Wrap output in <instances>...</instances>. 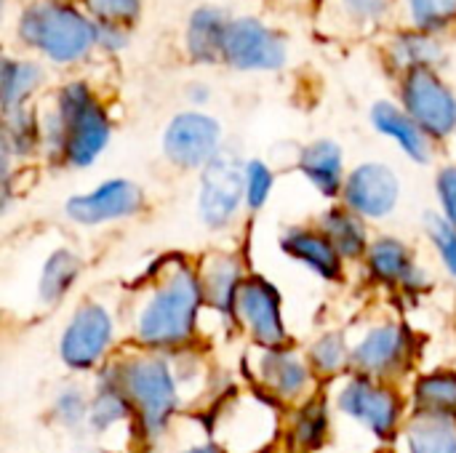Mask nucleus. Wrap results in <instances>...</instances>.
<instances>
[{"label": "nucleus", "mask_w": 456, "mask_h": 453, "mask_svg": "<svg viewBox=\"0 0 456 453\" xmlns=\"http://www.w3.org/2000/svg\"><path fill=\"white\" fill-rule=\"evenodd\" d=\"M313 366L321 371V374H337L345 360H347V347H345V336L331 331V334H323L315 344H313Z\"/></svg>", "instance_id": "obj_31"}, {"label": "nucleus", "mask_w": 456, "mask_h": 453, "mask_svg": "<svg viewBox=\"0 0 456 453\" xmlns=\"http://www.w3.org/2000/svg\"><path fill=\"white\" fill-rule=\"evenodd\" d=\"M265 350H281L286 342V326L281 315V294L265 278H246L235 296L232 312Z\"/></svg>", "instance_id": "obj_9"}, {"label": "nucleus", "mask_w": 456, "mask_h": 453, "mask_svg": "<svg viewBox=\"0 0 456 453\" xmlns=\"http://www.w3.org/2000/svg\"><path fill=\"white\" fill-rule=\"evenodd\" d=\"M436 187H438V200H441L444 219H449L456 227V166H446L438 174Z\"/></svg>", "instance_id": "obj_37"}, {"label": "nucleus", "mask_w": 456, "mask_h": 453, "mask_svg": "<svg viewBox=\"0 0 456 453\" xmlns=\"http://www.w3.org/2000/svg\"><path fill=\"white\" fill-rule=\"evenodd\" d=\"M222 128L211 115L182 112L163 133V152L179 168H206L222 150Z\"/></svg>", "instance_id": "obj_10"}, {"label": "nucleus", "mask_w": 456, "mask_h": 453, "mask_svg": "<svg viewBox=\"0 0 456 453\" xmlns=\"http://www.w3.org/2000/svg\"><path fill=\"white\" fill-rule=\"evenodd\" d=\"M339 3H342L345 13L358 19V21H374L390 5V0H339Z\"/></svg>", "instance_id": "obj_38"}, {"label": "nucleus", "mask_w": 456, "mask_h": 453, "mask_svg": "<svg viewBox=\"0 0 456 453\" xmlns=\"http://www.w3.org/2000/svg\"><path fill=\"white\" fill-rule=\"evenodd\" d=\"M19 35L51 61L72 64L83 59L96 43V21L86 19L80 11L64 5L61 0H40L21 13Z\"/></svg>", "instance_id": "obj_3"}, {"label": "nucleus", "mask_w": 456, "mask_h": 453, "mask_svg": "<svg viewBox=\"0 0 456 453\" xmlns=\"http://www.w3.org/2000/svg\"><path fill=\"white\" fill-rule=\"evenodd\" d=\"M203 304L200 275L176 262L152 288L136 318V342L147 350H174L190 342L198 307Z\"/></svg>", "instance_id": "obj_2"}, {"label": "nucleus", "mask_w": 456, "mask_h": 453, "mask_svg": "<svg viewBox=\"0 0 456 453\" xmlns=\"http://www.w3.org/2000/svg\"><path fill=\"white\" fill-rule=\"evenodd\" d=\"M403 107L430 139H446L456 128L454 91L436 75L433 67H417L406 72Z\"/></svg>", "instance_id": "obj_5"}, {"label": "nucleus", "mask_w": 456, "mask_h": 453, "mask_svg": "<svg viewBox=\"0 0 456 453\" xmlns=\"http://www.w3.org/2000/svg\"><path fill=\"white\" fill-rule=\"evenodd\" d=\"M110 142V117L86 83H69L56 96V109L43 120V144L51 158L86 168Z\"/></svg>", "instance_id": "obj_1"}, {"label": "nucleus", "mask_w": 456, "mask_h": 453, "mask_svg": "<svg viewBox=\"0 0 456 453\" xmlns=\"http://www.w3.org/2000/svg\"><path fill=\"white\" fill-rule=\"evenodd\" d=\"M192 93L198 96V101H206V96H208V91H203L200 85H195V91H190V96H192Z\"/></svg>", "instance_id": "obj_41"}, {"label": "nucleus", "mask_w": 456, "mask_h": 453, "mask_svg": "<svg viewBox=\"0 0 456 453\" xmlns=\"http://www.w3.org/2000/svg\"><path fill=\"white\" fill-rule=\"evenodd\" d=\"M144 208V192L139 184L128 179H110L86 195H75L67 200L64 211L72 222L94 227L104 222H118L139 214Z\"/></svg>", "instance_id": "obj_11"}, {"label": "nucleus", "mask_w": 456, "mask_h": 453, "mask_svg": "<svg viewBox=\"0 0 456 453\" xmlns=\"http://www.w3.org/2000/svg\"><path fill=\"white\" fill-rule=\"evenodd\" d=\"M281 248L323 280H337L342 275V256L321 230H289L281 238Z\"/></svg>", "instance_id": "obj_15"}, {"label": "nucleus", "mask_w": 456, "mask_h": 453, "mask_svg": "<svg viewBox=\"0 0 456 453\" xmlns=\"http://www.w3.org/2000/svg\"><path fill=\"white\" fill-rule=\"evenodd\" d=\"M77 275H80V259L69 248H56L40 270V283H37L40 304L53 307L61 296L69 294Z\"/></svg>", "instance_id": "obj_22"}, {"label": "nucleus", "mask_w": 456, "mask_h": 453, "mask_svg": "<svg viewBox=\"0 0 456 453\" xmlns=\"http://www.w3.org/2000/svg\"><path fill=\"white\" fill-rule=\"evenodd\" d=\"M131 414H134V409H131L128 398L123 395V390H120V384H118L115 368L110 366V368L102 374L96 398L91 400L88 422H91V427H94L96 433H107V430H112L115 425L126 422Z\"/></svg>", "instance_id": "obj_23"}, {"label": "nucleus", "mask_w": 456, "mask_h": 453, "mask_svg": "<svg viewBox=\"0 0 456 453\" xmlns=\"http://www.w3.org/2000/svg\"><path fill=\"white\" fill-rule=\"evenodd\" d=\"M286 40L265 21L232 19L224 37V61L235 69H278L286 64Z\"/></svg>", "instance_id": "obj_8"}, {"label": "nucleus", "mask_w": 456, "mask_h": 453, "mask_svg": "<svg viewBox=\"0 0 456 453\" xmlns=\"http://www.w3.org/2000/svg\"><path fill=\"white\" fill-rule=\"evenodd\" d=\"M409 453H456V419L419 414L406 430Z\"/></svg>", "instance_id": "obj_25"}, {"label": "nucleus", "mask_w": 456, "mask_h": 453, "mask_svg": "<svg viewBox=\"0 0 456 453\" xmlns=\"http://www.w3.org/2000/svg\"><path fill=\"white\" fill-rule=\"evenodd\" d=\"M409 8L422 32L441 29L456 19V0H409Z\"/></svg>", "instance_id": "obj_30"}, {"label": "nucleus", "mask_w": 456, "mask_h": 453, "mask_svg": "<svg viewBox=\"0 0 456 453\" xmlns=\"http://www.w3.org/2000/svg\"><path fill=\"white\" fill-rule=\"evenodd\" d=\"M262 379L278 398L294 400L310 387V368L291 350H267L262 358Z\"/></svg>", "instance_id": "obj_20"}, {"label": "nucleus", "mask_w": 456, "mask_h": 453, "mask_svg": "<svg viewBox=\"0 0 456 453\" xmlns=\"http://www.w3.org/2000/svg\"><path fill=\"white\" fill-rule=\"evenodd\" d=\"M425 224H428V232H430V238H433V243H436L446 270L456 278V227L449 219H444L438 214H428Z\"/></svg>", "instance_id": "obj_32"}, {"label": "nucleus", "mask_w": 456, "mask_h": 453, "mask_svg": "<svg viewBox=\"0 0 456 453\" xmlns=\"http://www.w3.org/2000/svg\"><path fill=\"white\" fill-rule=\"evenodd\" d=\"M246 198V166H240L238 155L219 152L206 168L200 179V219L211 230L227 227L240 203Z\"/></svg>", "instance_id": "obj_6"}, {"label": "nucleus", "mask_w": 456, "mask_h": 453, "mask_svg": "<svg viewBox=\"0 0 456 453\" xmlns=\"http://www.w3.org/2000/svg\"><path fill=\"white\" fill-rule=\"evenodd\" d=\"M43 72L37 64L32 61H13V59H3V69H0V91H3V109L11 112L16 107H24V101L29 99V93L40 85Z\"/></svg>", "instance_id": "obj_27"}, {"label": "nucleus", "mask_w": 456, "mask_h": 453, "mask_svg": "<svg viewBox=\"0 0 456 453\" xmlns=\"http://www.w3.org/2000/svg\"><path fill=\"white\" fill-rule=\"evenodd\" d=\"M43 139V125L27 107H16L5 112V139L3 147L16 155H29Z\"/></svg>", "instance_id": "obj_29"}, {"label": "nucleus", "mask_w": 456, "mask_h": 453, "mask_svg": "<svg viewBox=\"0 0 456 453\" xmlns=\"http://www.w3.org/2000/svg\"><path fill=\"white\" fill-rule=\"evenodd\" d=\"M321 232L331 240V246L345 259H358V256H363V251H369L366 227H363L361 216L353 214L350 208H331L323 216Z\"/></svg>", "instance_id": "obj_24"}, {"label": "nucleus", "mask_w": 456, "mask_h": 453, "mask_svg": "<svg viewBox=\"0 0 456 453\" xmlns=\"http://www.w3.org/2000/svg\"><path fill=\"white\" fill-rule=\"evenodd\" d=\"M409 350V334L406 328L395 323H385L371 328L361 344L353 350V366L363 371L366 376H385L403 366Z\"/></svg>", "instance_id": "obj_14"}, {"label": "nucleus", "mask_w": 456, "mask_h": 453, "mask_svg": "<svg viewBox=\"0 0 456 453\" xmlns=\"http://www.w3.org/2000/svg\"><path fill=\"white\" fill-rule=\"evenodd\" d=\"M86 5L96 16V21H112L126 27L139 16L142 0H86Z\"/></svg>", "instance_id": "obj_35"}, {"label": "nucleus", "mask_w": 456, "mask_h": 453, "mask_svg": "<svg viewBox=\"0 0 456 453\" xmlns=\"http://www.w3.org/2000/svg\"><path fill=\"white\" fill-rule=\"evenodd\" d=\"M112 368L123 395L128 398L139 419V427L147 438H158L179 403V384L174 379V371L166 360L152 355L128 358L123 363H115Z\"/></svg>", "instance_id": "obj_4"}, {"label": "nucleus", "mask_w": 456, "mask_h": 453, "mask_svg": "<svg viewBox=\"0 0 456 453\" xmlns=\"http://www.w3.org/2000/svg\"><path fill=\"white\" fill-rule=\"evenodd\" d=\"M96 43L104 45L107 51H120L128 43V35L123 29V24H112V21H96Z\"/></svg>", "instance_id": "obj_39"}, {"label": "nucleus", "mask_w": 456, "mask_h": 453, "mask_svg": "<svg viewBox=\"0 0 456 453\" xmlns=\"http://www.w3.org/2000/svg\"><path fill=\"white\" fill-rule=\"evenodd\" d=\"M273 171L262 160H248L246 163V203L248 208H262L273 192Z\"/></svg>", "instance_id": "obj_34"}, {"label": "nucleus", "mask_w": 456, "mask_h": 453, "mask_svg": "<svg viewBox=\"0 0 456 453\" xmlns=\"http://www.w3.org/2000/svg\"><path fill=\"white\" fill-rule=\"evenodd\" d=\"M112 328L115 326H112V315L107 312V307L96 302L80 304L75 315L69 318V326L64 328L61 342H59V355L64 366L72 371L94 368L110 350Z\"/></svg>", "instance_id": "obj_7"}, {"label": "nucleus", "mask_w": 456, "mask_h": 453, "mask_svg": "<svg viewBox=\"0 0 456 453\" xmlns=\"http://www.w3.org/2000/svg\"><path fill=\"white\" fill-rule=\"evenodd\" d=\"M323 430H326L323 406H318V403L305 406V409L299 411V419H297V438H299L305 446H315V443H321Z\"/></svg>", "instance_id": "obj_36"}, {"label": "nucleus", "mask_w": 456, "mask_h": 453, "mask_svg": "<svg viewBox=\"0 0 456 453\" xmlns=\"http://www.w3.org/2000/svg\"><path fill=\"white\" fill-rule=\"evenodd\" d=\"M91 414V403L80 390H64L53 400V417L61 427H80Z\"/></svg>", "instance_id": "obj_33"}, {"label": "nucleus", "mask_w": 456, "mask_h": 453, "mask_svg": "<svg viewBox=\"0 0 456 453\" xmlns=\"http://www.w3.org/2000/svg\"><path fill=\"white\" fill-rule=\"evenodd\" d=\"M371 123L379 133L390 136L398 142V147L417 163H428L430 160V136L409 117L406 109L390 104V101H379L371 109Z\"/></svg>", "instance_id": "obj_18"}, {"label": "nucleus", "mask_w": 456, "mask_h": 453, "mask_svg": "<svg viewBox=\"0 0 456 453\" xmlns=\"http://www.w3.org/2000/svg\"><path fill=\"white\" fill-rule=\"evenodd\" d=\"M299 168L323 198H337L345 190L342 147L331 139H318L307 144L299 155Z\"/></svg>", "instance_id": "obj_17"}, {"label": "nucleus", "mask_w": 456, "mask_h": 453, "mask_svg": "<svg viewBox=\"0 0 456 453\" xmlns=\"http://www.w3.org/2000/svg\"><path fill=\"white\" fill-rule=\"evenodd\" d=\"M390 56L393 61L401 67V69H417V67H436L444 56V48L441 43L430 35V32H403L395 37L393 48H390Z\"/></svg>", "instance_id": "obj_26"}, {"label": "nucleus", "mask_w": 456, "mask_h": 453, "mask_svg": "<svg viewBox=\"0 0 456 453\" xmlns=\"http://www.w3.org/2000/svg\"><path fill=\"white\" fill-rule=\"evenodd\" d=\"M179 453H230L224 451L222 446H214V443H200V446H190V449H184V451Z\"/></svg>", "instance_id": "obj_40"}, {"label": "nucleus", "mask_w": 456, "mask_h": 453, "mask_svg": "<svg viewBox=\"0 0 456 453\" xmlns=\"http://www.w3.org/2000/svg\"><path fill=\"white\" fill-rule=\"evenodd\" d=\"M243 280L240 264L232 256H211L200 272L203 302L224 315L235 312V296Z\"/></svg>", "instance_id": "obj_21"}, {"label": "nucleus", "mask_w": 456, "mask_h": 453, "mask_svg": "<svg viewBox=\"0 0 456 453\" xmlns=\"http://www.w3.org/2000/svg\"><path fill=\"white\" fill-rule=\"evenodd\" d=\"M398 176L385 163H363L345 182V203L358 216L382 219L393 214V208L398 206Z\"/></svg>", "instance_id": "obj_13"}, {"label": "nucleus", "mask_w": 456, "mask_h": 453, "mask_svg": "<svg viewBox=\"0 0 456 453\" xmlns=\"http://www.w3.org/2000/svg\"><path fill=\"white\" fill-rule=\"evenodd\" d=\"M337 406L350 419L366 425L377 435H390L398 427L401 419V400L393 390L385 384L371 382L369 376H358L347 382V387L339 392Z\"/></svg>", "instance_id": "obj_12"}, {"label": "nucleus", "mask_w": 456, "mask_h": 453, "mask_svg": "<svg viewBox=\"0 0 456 453\" xmlns=\"http://www.w3.org/2000/svg\"><path fill=\"white\" fill-rule=\"evenodd\" d=\"M419 414L456 419V376L454 374H433L425 376L417 387Z\"/></svg>", "instance_id": "obj_28"}, {"label": "nucleus", "mask_w": 456, "mask_h": 453, "mask_svg": "<svg viewBox=\"0 0 456 453\" xmlns=\"http://www.w3.org/2000/svg\"><path fill=\"white\" fill-rule=\"evenodd\" d=\"M366 262H369V272L377 283H387V286H422L419 280H425L419 275V270L414 267V256L411 248L395 238H379L377 243L369 246L366 251Z\"/></svg>", "instance_id": "obj_16"}, {"label": "nucleus", "mask_w": 456, "mask_h": 453, "mask_svg": "<svg viewBox=\"0 0 456 453\" xmlns=\"http://www.w3.org/2000/svg\"><path fill=\"white\" fill-rule=\"evenodd\" d=\"M230 21L219 8H198L187 24V53L192 61L214 64L224 59V37Z\"/></svg>", "instance_id": "obj_19"}]
</instances>
